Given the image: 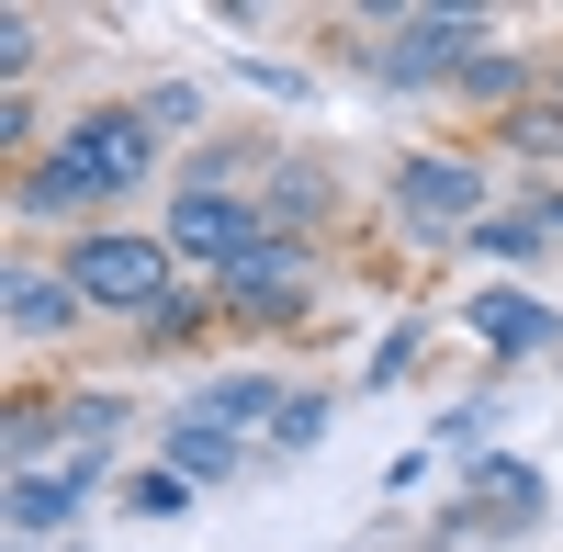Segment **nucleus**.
<instances>
[{"instance_id": "obj_6", "label": "nucleus", "mask_w": 563, "mask_h": 552, "mask_svg": "<svg viewBox=\"0 0 563 552\" xmlns=\"http://www.w3.org/2000/svg\"><path fill=\"white\" fill-rule=\"evenodd\" d=\"M169 249L225 283L249 249H271V214H260V192H169Z\"/></svg>"}, {"instance_id": "obj_15", "label": "nucleus", "mask_w": 563, "mask_h": 552, "mask_svg": "<svg viewBox=\"0 0 563 552\" xmlns=\"http://www.w3.org/2000/svg\"><path fill=\"white\" fill-rule=\"evenodd\" d=\"M541 238H552V225H541V203L485 214V225H474V249H485V260H541Z\"/></svg>"}, {"instance_id": "obj_16", "label": "nucleus", "mask_w": 563, "mask_h": 552, "mask_svg": "<svg viewBox=\"0 0 563 552\" xmlns=\"http://www.w3.org/2000/svg\"><path fill=\"white\" fill-rule=\"evenodd\" d=\"M192 496H203V485H180L169 463H147V474L124 485V519H180V508H192Z\"/></svg>"}, {"instance_id": "obj_12", "label": "nucleus", "mask_w": 563, "mask_h": 552, "mask_svg": "<svg viewBox=\"0 0 563 552\" xmlns=\"http://www.w3.org/2000/svg\"><path fill=\"white\" fill-rule=\"evenodd\" d=\"M474 496H485V530H519V519H541L552 508V485H541V463H474Z\"/></svg>"}, {"instance_id": "obj_5", "label": "nucleus", "mask_w": 563, "mask_h": 552, "mask_svg": "<svg viewBox=\"0 0 563 552\" xmlns=\"http://www.w3.org/2000/svg\"><path fill=\"white\" fill-rule=\"evenodd\" d=\"M214 305L238 316V328H294V316L316 305V249H305V238H271V249H249V260L214 283Z\"/></svg>"}, {"instance_id": "obj_1", "label": "nucleus", "mask_w": 563, "mask_h": 552, "mask_svg": "<svg viewBox=\"0 0 563 552\" xmlns=\"http://www.w3.org/2000/svg\"><path fill=\"white\" fill-rule=\"evenodd\" d=\"M147 169H158V113H147V102L68 113L57 135H45V158L12 169V214H23V225H68V214H90V203H124Z\"/></svg>"}, {"instance_id": "obj_19", "label": "nucleus", "mask_w": 563, "mask_h": 552, "mask_svg": "<svg viewBox=\"0 0 563 552\" xmlns=\"http://www.w3.org/2000/svg\"><path fill=\"white\" fill-rule=\"evenodd\" d=\"M552 102H563V57H552Z\"/></svg>"}, {"instance_id": "obj_2", "label": "nucleus", "mask_w": 563, "mask_h": 552, "mask_svg": "<svg viewBox=\"0 0 563 552\" xmlns=\"http://www.w3.org/2000/svg\"><path fill=\"white\" fill-rule=\"evenodd\" d=\"M169 238H147V225H79V238H68V283H79V305L90 316H158L180 283H169Z\"/></svg>"}, {"instance_id": "obj_8", "label": "nucleus", "mask_w": 563, "mask_h": 552, "mask_svg": "<svg viewBox=\"0 0 563 552\" xmlns=\"http://www.w3.org/2000/svg\"><path fill=\"white\" fill-rule=\"evenodd\" d=\"M282 406H294V384L282 373H214V384H192V406H180V418H203V429H225V440H271L282 429Z\"/></svg>"}, {"instance_id": "obj_4", "label": "nucleus", "mask_w": 563, "mask_h": 552, "mask_svg": "<svg viewBox=\"0 0 563 552\" xmlns=\"http://www.w3.org/2000/svg\"><path fill=\"white\" fill-rule=\"evenodd\" d=\"M485 34H496L485 12H395V23H384V45H372V68H384L395 90H429V79L451 90L462 68L485 57Z\"/></svg>"}, {"instance_id": "obj_3", "label": "nucleus", "mask_w": 563, "mask_h": 552, "mask_svg": "<svg viewBox=\"0 0 563 552\" xmlns=\"http://www.w3.org/2000/svg\"><path fill=\"white\" fill-rule=\"evenodd\" d=\"M384 203H395V225H406L417 249H451V238H474V225L496 214V203H485V169H474V158H406Z\"/></svg>"}, {"instance_id": "obj_11", "label": "nucleus", "mask_w": 563, "mask_h": 552, "mask_svg": "<svg viewBox=\"0 0 563 552\" xmlns=\"http://www.w3.org/2000/svg\"><path fill=\"white\" fill-rule=\"evenodd\" d=\"M79 283L68 271H45V260H12V339H68L79 328Z\"/></svg>"}, {"instance_id": "obj_14", "label": "nucleus", "mask_w": 563, "mask_h": 552, "mask_svg": "<svg viewBox=\"0 0 563 552\" xmlns=\"http://www.w3.org/2000/svg\"><path fill=\"white\" fill-rule=\"evenodd\" d=\"M451 90H462V102H507V113H519V102H530V57H519V45H485Z\"/></svg>"}, {"instance_id": "obj_17", "label": "nucleus", "mask_w": 563, "mask_h": 552, "mask_svg": "<svg viewBox=\"0 0 563 552\" xmlns=\"http://www.w3.org/2000/svg\"><path fill=\"white\" fill-rule=\"evenodd\" d=\"M305 440H327V395H316V384H294V406H282L271 451H305Z\"/></svg>"}, {"instance_id": "obj_9", "label": "nucleus", "mask_w": 563, "mask_h": 552, "mask_svg": "<svg viewBox=\"0 0 563 552\" xmlns=\"http://www.w3.org/2000/svg\"><path fill=\"white\" fill-rule=\"evenodd\" d=\"M462 316H474V339H485L496 361H519V350H563V316H552L541 294H519V283H496V294H474Z\"/></svg>"}, {"instance_id": "obj_7", "label": "nucleus", "mask_w": 563, "mask_h": 552, "mask_svg": "<svg viewBox=\"0 0 563 552\" xmlns=\"http://www.w3.org/2000/svg\"><path fill=\"white\" fill-rule=\"evenodd\" d=\"M90 496H102V451H79V463H45V474H12V496H0V519H12V552L79 530Z\"/></svg>"}, {"instance_id": "obj_13", "label": "nucleus", "mask_w": 563, "mask_h": 552, "mask_svg": "<svg viewBox=\"0 0 563 552\" xmlns=\"http://www.w3.org/2000/svg\"><path fill=\"white\" fill-rule=\"evenodd\" d=\"M496 147L519 158V169H563V102H541V90H530L519 113H496Z\"/></svg>"}, {"instance_id": "obj_18", "label": "nucleus", "mask_w": 563, "mask_h": 552, "mask_svg": "<svg viewBox=\"0 0 563 552\" xmlns=\"http://www.w3.org/2000/svg\"><path fill=\"white\" fill-rule=\"evenodd\" d=\"M530 203H541V225H552V238H563V192H530Z\"/></svg>"}, {"instance_id": "obj_10", "label": "nucleus", "mask_w": 563, "mask_h": 552, "mask_svg": "<svg viewBox=\"0 0 563 552\" xmlns=\"http://www.w3.org/2000/svg\"><path fill=\"white\" fill-rule=\"evenodd\" d=\"M158 463H169L180 485H225V474H249L260 451H249V440H225V429H203V418H180V406H169V429H158Z\"/></svg>"}]
</instances>
